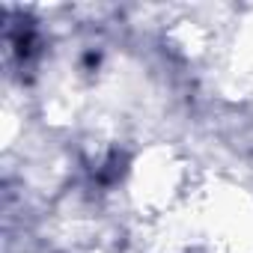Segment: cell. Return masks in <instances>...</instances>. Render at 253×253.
Listing matches in <instances>:
<instances>
[{
	"mask_svg": "<svg viewBox=\"0 0 253 253\" xmlns=\"http://www.w3.org/2000/svg\"><path fill=\"white\" fill-rule=\"evenodd\" d=\"M3 45H6V63L12 75L18 81H30L45 60L48 39H45L42 24L30 12L9 6L3 18Z\"/></svg>",
	"mask_w": 253,
	"mask_h": 253,
	"instance_id": "6da1fadb",
	"label": "cell"
}]
</instances>
